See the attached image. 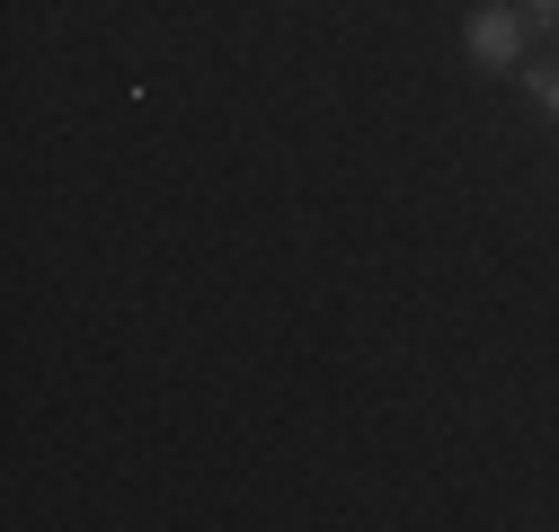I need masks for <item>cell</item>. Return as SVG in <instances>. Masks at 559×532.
Segmentation results:
<instances>
[{"label": "cell", "mask_w": 559, "mask_h": 532, "mask_svg": "<svg viewBox=\"0 0 559 532\" xmlns=\"http://www.w3.org/2000/svg\"><path fill=\"white\" fill-rule=\"evenodd\" d=\"M524 10H507V0H479V10L462 19V45H471V62L479 72H524Z\"/></svg>", "instance_id": "6da1fadb"}, {"label": "cell", "mask_w": 559, "mask_h": 532, "mask_svg": "<svg viewBox=\"0 0 559 532\" xmlns=\"http://www.w3.org/2000/svg\"><path fill=\"white\" fill-rule=\"evenodd\" d=\"M524 98H533V116L559 124V62H533V72H524Z\"/></svg>", "instance_id": "7a4b0ae2"}, {"label": "cell", "mask_w": 559, "mask_h": 532, "mask_svg": "<svg viewBox=\"0 0 559 532\" xmlns=\"http://www.w3.org/2000/svg\"><path fill=\"white\" fill-rule=\"evenodd\" d=\"M515 10H524L533 27H550V36H559V0H515Z\"/></svg>", "instance_id": "3957f363"}]
</instances>
